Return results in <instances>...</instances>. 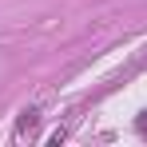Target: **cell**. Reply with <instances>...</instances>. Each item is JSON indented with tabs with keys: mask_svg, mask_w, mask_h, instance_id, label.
Returning a JSON list of instances; mask_svg holds the SVG:
<instances>
[{
	"mask_svg": "<svg viewBox=\"0 0 147 147\" xmlns=\"http://www.w3.org/2000/svg\"><path fill=\"white\" fill-rule=\"evenodd\" d=\"M36 123H40V111H24V119H20V127H16V139H24L28 131H36Z\"/></svg>",
	"mask_w": 147,
	"mask_h": 147,
	"instance_id": "6da1fadb",
	"label": "cell"
},
{
	"mask_svg": "<svg viewBox=\"0 0 147 147\" xmlns=\"http://www.w3.org/2000/svg\"><path fill=\"white\" fill-rule=\"evenodd\" d=\"M135 127H139V135H147V111L139 115V119H135Z\"/></svg>",
	"mask_w": 147,
	"mask_h": 147,
	"instance_id": "7a4b0ae2",
	"label": "cell"
}]
</instances>
